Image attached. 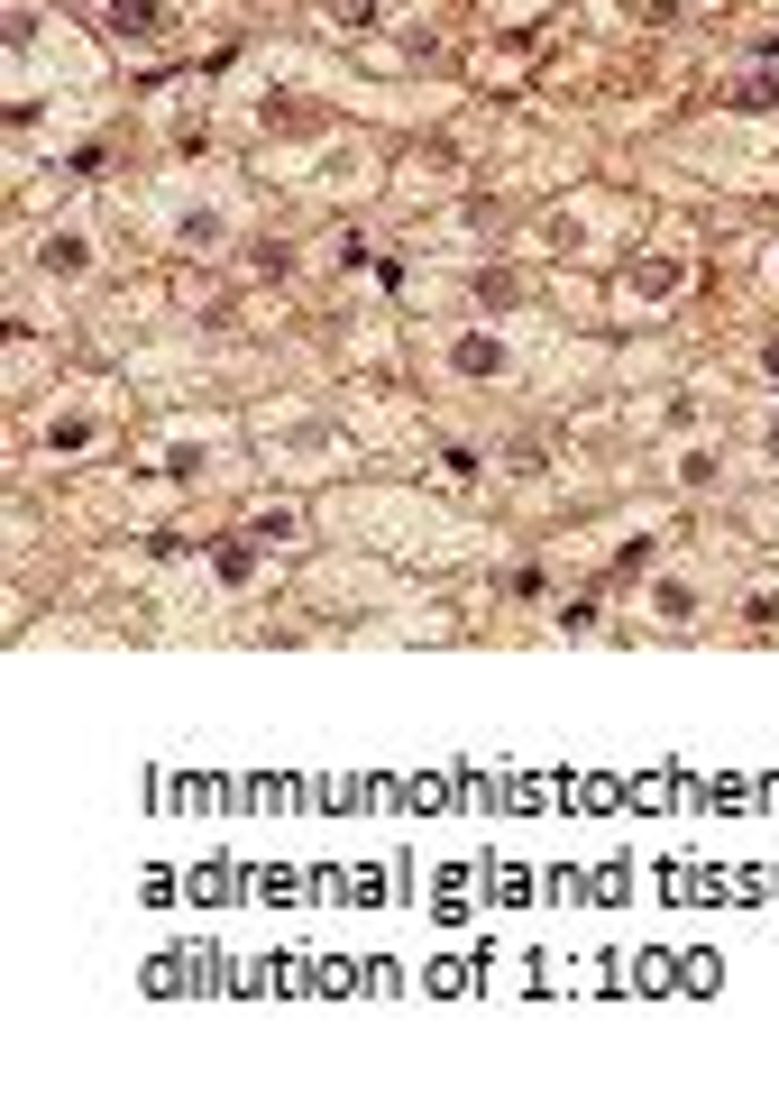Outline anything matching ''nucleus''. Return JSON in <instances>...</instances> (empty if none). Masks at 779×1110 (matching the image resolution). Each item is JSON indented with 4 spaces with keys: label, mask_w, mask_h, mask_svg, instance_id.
Returning <instances> with one entry per match:
<instances>
[{
    "label": "nucleus",
    "mask_w": 779,
    "mask_h": 1110,
    "mask_svg": "<svg viewBox=\"0 0 779 1110\" xmlns=\"http://www.w3.org/2000/svg\"><path fill=\"white\" fill-rule=\"evenodd\" d=\"M212 570H221L229 587H248V570H257V560H248V541H212Z\"/></svg>",
    "instance_id": "20e7f679"
},
{
    "label": "nucleus",
    "mask_w": 779,
    "mask_h": 1110,
    "mask_svg": "<svg viewBox=\"0 0 779 1110\" xmlns=\"http://www.w3.org/2000/svg\"><path fill=\"white\" fill-rule=\"evenodd\" d=\"M330 19H349V29H368V19H376V0H330Z\"/></svg>",
    "instance_id": "1a4fd4ad"
},
{
    "label": "nucleus",
    "mask_w": 779,
    "mask_h": 1110,
    "mask_svg": "<svg viewBox=\"0 0 779 1110\" xmlns=\"http://www.w3.org/2000/svg\"><path fill=\"white\" fill-rule=\"evenodd\" d=\"M770 101H779V74H743L734 83V111H770Z\"/></svg>",
    "instance_id": "0eeeda50"
},
{
    "label": "nucleus",
    "mask_w": 779,
    "mask_h": 1110,
    "mask_svg": "<svg viewBox=\"0 0 779 1110\" xmlns=\"http://www.w3.org/2000/svg\"><path fill=\"white\" fill-rule=\"evenodd\" d=\"M166 0H111V10H101V29H111V37H166Z\"/></svg>",
    "instance_id": "f257e3e1"
},
{
    "label": "nucleus",
    "mask_w": 779,
    "mask_h": 1110,
    "mask_svg": "<svg viewBox=\"0 0 779 1110\" xmlns=\"http://www.w3.org/2000/svg\"><path fill=\"white\" fill-rule=\"evenodd\" d=\"M770 459H779V423H770Z\"/></svg>",
    "instance_id": "9b49d317"
},
{
    "label": "nucleus",
    "mask_w": 779,
    "mask_h": 1110,
    "mask_svg": "<svg viewBox=\"0 0 779 1110\" xmlns=\"http://www.w3.org/2000/svg\"><path fill=\"white\" fill-rule=\"evenodd\" d=\"M633 294H679V257H642V267H633Z\"/></svg>",
    "instance_id": "f03ea898"
},
{
    "label": "nucleus",
    "mask_w": 779,
    "mask_h": 1110,
    "mask_svg": "<svg viewBox=\"0 0 779 1110\" xmlns=\"http://www.w3.org/2000/svg\"><path fill=\"white\" fill-rule=\"evenodd\" d=\"M761 377H770V385H779V340H770V349H761Z\"/></svg>",
    "instance_id": "9d476101"
},
{
    "label": "nucleus",
    "mask_w": 779,
    "mask_h": 1110,
    "mask_svg": "<svg viewBox=\"0 0 779 1110\" xmlns=\"http://www.w3.org/2000/svg\"><path fill=\"white\" fill-rule=\"evenodd\" d=\"M496 368H505L496 340H459V377H496Z\"/></svg>",
    "instance_id": "39448f33"
},
{
    "label": "nucleus",
    "mask_w": 779,
    "mask_h": 1110,
    "mask_svg": "<svg viewBox=\"0 0 779 1110\" xmlns=\"http://www.w3.org/2000/svg\"><path fill=\"white\" fill-rule=\"evenodd\" d=\"M37 267H46V276H83V267H92V248H83V239H46V248H37Z\"/></svg>",
    "instance_id": "7ed1b4c3"
},
{
    "label": "nucleus",
    "mask_w": 779,
    "mask_h": 1110,
    "mask_svg": "<svg viewBox=\"0 0 779 1110\" xmlns=\"http://www.w3.org/2000/svg\"><path fill=\"white\" fill-rule=\"evenodd\" d=\"M46 450H92V423H83V413H65V423L46 431Z\"/></svg>",
    "instance_id": "6e6552de"
},
{
    "label": "nucleus",
    "mask_w": 779,
    "mask_h": 1110,
    "mask_svg": "<svg viewBox=\"0 0 779 1110\" xmlns=\"http://www.w3.org/2000/svg\"><path fill=\"white\" fill-rule=\"evenodd\" d=\"M248 532H257V541H294V532H303V514H294V505H267Z\"/></svg>",
    "instance_id": "423d86ee"
}]
</instances>
